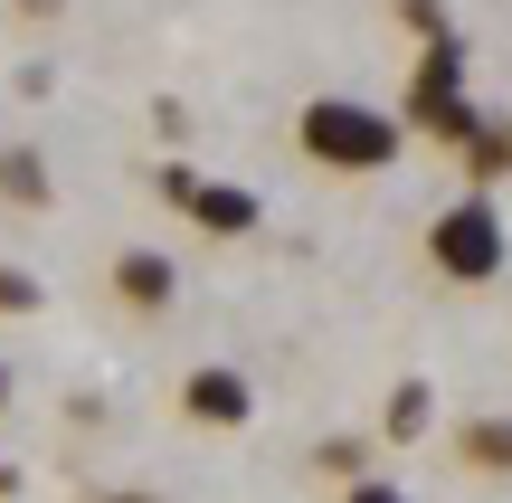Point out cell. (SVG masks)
I'll list each match as a JSON object with an SVG mask.
<instances>
[{"label": "cell", "instance_id": "6da1fadb", "mask_svg": "<svg viewBox=\"0 0 512 503\" xmlns=\"http://www.w3.org/2000/svg\"><path fill=\"white\" fill-rule=\"evenodd\" d=\"M294 143L323 171H389L399 143H408V124L389 105H361V95H313V105L294 114Z\"/></svg>", "mask_w": 512, "mask_h": 503}, {"label": "cell", "instance_id": "7a4b0ae2", "mask_svg": "<svg viewBox=\"0 0 512 503\" xmlns=\"http://www.w3.org/2000/svg\"><path fill=\"white\" fill-rule=\"evenodd\" d=\"M427 257L456 285H494L503 276V209L494 200H446L437 228H427Z\"/></svg>", "mask_w": 512, "mask_h": 503}, {"label": "cell", "instance_id": "3957f363", "mask_svg": "<svg viewBox=\"0 0 512 503\" xmlns=\"http://www.w3.org/2000/svg\"><path fill=\"white\" fill-rule=\"evenodd\" d=\"M456 67H465V48L437 29V38H427V67H418V105H408L427 133H446V143H465V133H475V105L456 95Z\"/></svg>", "mask_w": 512, "mask_h": 503}, {"label": "cell", "instance_id": "277c9868", "mask_svg": "<svg viewBox=\"0 0 512 503\" xmlns=\"http://www.w3.org/2000/svg\"><path fill=\"white\" fill-rule=\"evenodd\" d=\"M162 190L190 209V219L209 228V238H247L256 219H266V200L256 190H238V181H200V171H162Z\"/></svg>", "mask_w": 512, "mask_h": 503}, {"label": "cell", "instance_id": "5b68a950", "mask_svg": "<svg viewBox=\"0 0 512 503\" xmlns=\"http://www.w3.org/2000/svg\"><path fill=\"white\" fill-rule=\"evenodd\" d=\"M181 409L200 418V428H247V418H256V390H247L238 371H228V361H209V371H190Z\"/></svg>", "mask_w": 512, "mask_h": 503}, {"label": "cell", "instance_id": "8992f818", "mask_svg": "<svg viewBox=\"0 0 512 503\" xmlns=\"http://www.w3.org/2000/svg\"><path fill=\"white\" fill-rule=\"evenodd\" d=\"M114 295L152 314V304H171V295H181V266H171L162 247H124V257H114Z\"/></svg>", "mask_w": 512, "mask_h": 503}, {"label": "cell", "instance_id": "52a82bcc", "mask_svg": "<svg viewBox=\"0 0 512 503\" xmlns=\"http://www.w3.org/2000/svg\"><path fill=\"white\" fill-rule=\"evenodd\" d=\"M0 190H10L19 209H48V162H38L29 143H0Z\"/></svg>", "mask_w": 512, "mask_h": 503}, {"label": "cell", "instance_id": "ba28073f", "mask_svg": "<svg viewBox=\"0 0 512 503\" xmlns=\"http://www.w3.org/2000/svg\"><path fill=\"white\" fill-rule=\"evenodd\" d=\"M465 466L512 475V418H475V428H465Z\"/></svg>", "mask_w": 512, "mask_h": 503}, {"label": "cell", "instance_id": "9c48e42d", "mask_svg": "<svg viewBox=\"0 0 512 503\" xmlns=\"http://www.w3.org/2000/svg\"><path fill=\"white\" fill-rule=\"evenodd\" d=\"M427 428V380H408L399 399H389V437H418Z\"/></svg>", "mask_w": 512, "mask_h": 503}, {"label": "cell", "instance_id": "30bf717a", "mask_svg": "<svg viewBox=\"0 0 512 503\" xmlns=\"http://www.w3.org/2000/svg\"><path fill=\"white\" fill-rule=\"evenodd\" d=\"M0 314H38V276L29 266H0Z\"/></svg>", "mask_w": 512, "mask_h": 503}, {"label": "cell", "instance_id": "8fae6325", "mask_svg": "<svg viewBox=\"0 0 512 503\" xmlns=\"http://www.w3.org/2000/svg\"><path fill=\"white\" fill-rule=\"evenodd\" d=\"M342 503H408V494H399V485H351Z\"/></svg>", "mask_w": 512, "mask_h": 503}, {"label": "cell", "instance_id": "7c38bea8", "mask_svg": "<svg viewBox=\"0 0 512 503\" xmlns=\"http://www.w3.org/2000/svg\"><path fill=\"white\" fill-rule=\"evenodd\" d=\"M0 409H10V361H0Z\"/></svg>", "mask_w": 512, "mask_h": 503}, {"label": "cell", "instance_id": "4fadbf2b", "mask_svg": "<svg viewBox=\"0 0 512 503\" xmlns=\"http://www.w3.org/2000/svg\"><path fill=\"white\" fill-rule=\"evenodd\" d=\"M10 485H19V475H10V466H0V494H10Z\"/></svg>", "mask_w": 512, "mask_h": 503}, {"label": "cell", "instance_id": "5bb4252c", "mask_svg": "<svg viewBox=\"0 0 512 503\" xmlns=\"http://www.w3.org/2000/svg\"><path fill=\"white\" fill-rule=\"evenodd\" d=\"M105 503H143V494H105Z\"/></svg>", "mask_w": 512, "mask_h": 503}]
</instances>
